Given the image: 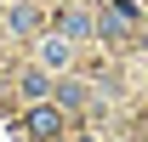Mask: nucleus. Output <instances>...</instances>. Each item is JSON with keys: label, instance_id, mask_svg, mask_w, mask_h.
Listing matches in <instances>:
<instances>
[{"label": "nucleus", "instance_id": "f257e3e1", "mask_svg": "<svg viewBox=\"0 0 148 142\" xmlns=\"http://www.w3.org/2000/svg\"><path fill=\"white\" fill-rule=\"evenodd\" d=\"M46 131H57V114H51V108H40V114H34V137H46Z\"/></svg>", "mask_w": 148, "mask_h": 142}]
</instances>
